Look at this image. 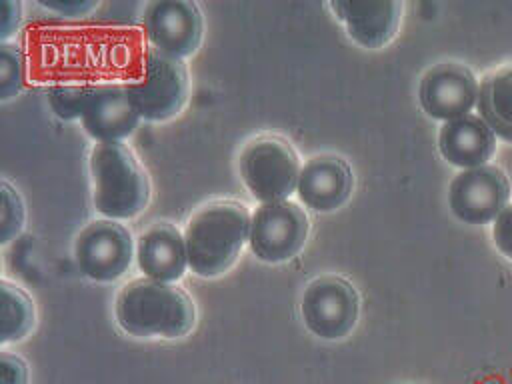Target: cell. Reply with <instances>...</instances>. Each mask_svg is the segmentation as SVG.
Wrapping results in <instances>:
<instances>
[{"mask_svg":"<svg viewBox=\"0 0 512 384\" xmlns=\"http://www.w3.org/2000/svg\"><path fill=\"white\" fill-rule=\"evenodd\" d=\"M114 320L124 334L134 338L178 340L196 326V306L178 284L140 276L118 290Z\"/></svg>","mask_w":512,"mask_h":384,"instance_id":"1","label":"cell"},{"mask_svg":"<svg viewBox=\"0 0 512 384\" xmlns=\"http://www.w3.org/2000/svg\"><path fill=\"white\" fill-rule=\"evenodd\" d=\"M250 212L238 200H212L186 222L184 242L188 268L198 278H218L228 272L248 246Z\"/></svg>","mask_w":512,"mask_h":384,"instance_id":"2","label":"cell"},{"mask_svg":"<svg viewBox=\"0 0 512 384\" xmlns=\"http://www.w3.org/2000/svg\"><path fill=\"white\" fill-rule=\"evenodd\" d=\"M92 204L102 218L132 220L150 202V184L136 156L122 142H96L88 156Z\"/></svg>","mask_w":512,"mask_h":384,"instance_id":"3","label":"cell"},{"mask_svg":"<svg viewBox=\"0 0 512 384\" xmlns=\"http://www.w3.org/2000/svg\"><path fill=\"white\" fill-rule=\"evenodd\" d=\"M302 162L282 136L262 134L244 144L238 156L240 178L260 204L290 200L296 194Z\"/></svg>","mask_w":512,"mask_h":384,"instance_id":"4","label":"cell"},{"mask_svg":"<svg viewBox=\"0 0 512 384\" xmlns=\"http://www.w3.org/2000/svg\"><path fill=\"white\" fill-rule=\"evenodd\" d=\"M134 108L146 122L178 116L188 100V72L180 60L148 48L124 82Z\"/></svg>","mask_w":512,"mask_h":384,"instance_id":"5","label":"cell"},{"mask_svg":"<svg viewBox=\"0 0 512 384\" xmlns=\"http://www.w3.org/2000/svg\"><path fill=\"white\" fill-rule=\"evenodd\" d=\"M300 316L312 336L326 342L344 340L358 324V292L346 278L322 274L306 284L300 296Z\"/></svg>","mask_w":512,"mask_h":384,"instance_id":"6","label":"cell"},{"mask_svg":"<svg viewBox=\"0 0 512 384\" xmlns=\"http://www.w3.org/2000/svg\"><path fill=\"white\" fill-rule=\"evenodd\" d=\"M308 234L310 218L298 202H266L250 214L248 248L260 262L284 264L302 252Z\"/></svg>","mask_w":512,"mask_h":384,"instance_id":"7","label":"cell"},{"mask_svg":"<svg viewBox=\"0 0 512 384\" xmlns=\"http://www.w3.org/2000/svg\"><path fill=\"white\" fill-rule=\"evenodd\" d=\"M136 252V240L130 230L110 218H96L88 222L74 238L72 256L82 276L94 282L120 280Z\"/></svg>","mask_w":512,"mask_h":384,"instance_id":"8","label":"cell"},{"mask_svg":"<svg viewBox=\"0 0 512 384\" xmlns=\"http://www.w3.org/2000/svg\"><path fill=\"white\" fill-rule=\"evenodd\" d=\"M510 200L508 176L494 164L458 170L448 184V208L462 224H492Z\"/></svg>","mask_w":512,"mask_h":384,"instance_id":"9","label":"cell"},{"mask_svg":"<svg viewBox=\"0 0 512 384\" xmlns=\"http://www.w3.org/2000/svg\"><path fill=\"white\" fill-rule=\"evenodd\" d=\"M148 46L174 60L192 56L202 42V12L190 0H152L142 12Z\"/></svg>","mask_w":512,"mask_h":384,"instance_id":"10","label":"cell"},{"mask_svg":"<svg viewBox=\"0 0 512 384\" xmlns=\"http://www.w3.org/2000/svg\"><path fill=\"white\" fill-rule=\"evenodd\" d=\"M476 74L460 62H440L424 72L418 84V104L440 124L472 114L478 98Z\"/></svg>","mask_w":512,"mask_h":384,"instance_id":"11","label":"cell"},{"mask_svg":"<svg viewBox=\"0 0 512 384\" xmlns=\"http://www.w3.org/2000/svg\"><path fill=\"white\" fill-rule=\"evenodd\" d=\"M328 8L348 38L366 50L384 48L396 38L404 12L396 0H332Z\"/></svg>","mask_w":512,"mask_h":384,"instance_id":"12","label":"cell"},{"mask_svg":"<svg viewBox=\"0 0 512 384\" xmlns=\"http://www.w3.org/2000/svg\"><path fill=\"white\" fill-rule=\"evenodd\" d=\"M82 128L94 142H122L142 122L124 82L92 84L82 112Z\"/></svg>","mask_w":512,"mask_h":384,"instance_id":"13","label":"cell"},{"mask_svg":"<svg viewBox=\"0 0 512 384\" xmlns=\"http://www.w3.org/2000/svg\"><path fill=\"white\" fill-rule=\"evenodd\" d=\"M354 188L348 162L336 154H316L302 164L296 196L306 208L328 214L346 204Z\"/></svg>","mask_w":512,"mask_h":384,"instance_id":"14","label":"cell"},{"mask_svg":"<svg viewBox=\"0 0 512 384\" xmlns=\"http://www.w3.org/2000/svg\"><path fill=\"white\" fill-rule=\"evenodd\" d=\"M134 262L142 276L176 284L188 268V252L184 232L170 222H154L136 238Z\"/></svg>","mask_w":512,"mask_h":384,"instance_id":"15","label":"cell"},{"mask_svg":"<svg viewBox=\"0 0 512 384\" xmlns=\"http://www.w3.org/2000/svg\"><path fill=\"white\" fill-rule=\"evenodd\" d=\"M436 144L442 160L458 170H470L490 164L496 154L498 138L478 114H466L440 124Z\"/></svg>","mask_w":512,"mask_h":384,"instance_id":"16","label":"cell"},{"mask_svg":"<svg viewBox=\"0 0 512 384\" xmlns=\"http://www.w3.org/2000/svg\"><path fill=\"white\" fill-rule=\"evenodd\" d=\"M474 110L498 140L512 144V64H502L480 78Z\"/></svg>","mask_w":512,"mask_h":384,"instance_id":"17","label":"cell"},{"mask_svg":"<svg viewBox=\"0 0 512 384\" xmlns=\"http://www.w3.org/2000/svg\"><path fill=\"white\" fill-rule=\"evenodd\" d=\"M0 344L22 342L36 324L34 300L28 292L10 280H0Z\"/></svg>","mask_w":512,"mask_h":384,"instance_id":"18","label":"cell"},{"mask_svg":"<svg viewBox=\"0 0 512 384\" xmlns=\"http://www.w3.org/2000/svg\"><path fill=\"white\" fill-rule=\"evenodd\" d=\"M90 92H92V84L62 82V84H54L46 96L52 112L58 118L80 120L86 108V102L90 98Z\"/></svg>","mask_w":512,"mask_h":384,"instance_id":"19","label":"cell"},{"mask_svg":"<svg viewBox=\"0 0 512 384\" xmlns=\"http://www.w3.org/2000/svg\"><path fill=\"white\" fill-rule=\"evenodd\" d=\"M26 82V64L18 44L0 42V100L8 102Z\"/></svg>","mask_w":512,"mask_h":384,"instance_id":"20","label":"cell"},{"mask_svg":"<svg viewBox=\"0 0 512 384\" xmlns=\"http://www.w3.org/2000/svg\"><path fill=\"white\" fill-rule=\"evenodd\" d=\"M26 224V208L20 192L8 182H0V242L10 244Z\"/></svg>","mask_w":512,"mask_h":384,"instance_id":"21","label":"cell"},{"mask_svg":"<svg viewBox=\"0 0 512 384\" xmlns=\"http://www.w3.org/2000/svg\"><path fill=\"white\" fill-rule=\"evenodd\" d=\"M492 226V242L496 250L512 262V200L510 204L498 214V218L490 224Z\"/></svg>","mask_w":512,"mask_h":384,"instance_id":"22","label":"cell"},{"mask_svg":"<svg viewBox=\"0 0 512 384\" xmlns=\"http://www.w3.org/2000/svg\"><path fill=\"white\" fill-rule=\"evenodd\" d=\"M28 364L22 356L2 350L0 354V384H28Z\"/></svg>","mask_w":512,"mask_h":384,"instance_id":"23","label":"cell"},{"mask_svg":"<svg viewBox=\"0 0 512 384\" xmlns=\"http://www.w3.org/2000/svg\"><path fill=\"white\" fill-rule=\"evenodd\" d=\"M38 4L42 8H46L48 12H54L58 16H66V18L88 16L98 6V2H94V0H40Z\"/></svg>","mask_w":512,"mask_h":384,"instance_id":"24","label":"cell"},{"mask_svg":"<svg viewBox=\"0 0 512 384\" xmlns=\"http://www.w3.org/2000/svg\"><path fill=\"white\" fill-rule=\"evenodd\" d=\"M22 24V4L0 0V42H8Z\"/></svg>","mask_w":512,"mask_h":384,"instance_id":"25","label":"cell"}]
</instances>
